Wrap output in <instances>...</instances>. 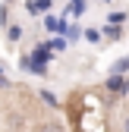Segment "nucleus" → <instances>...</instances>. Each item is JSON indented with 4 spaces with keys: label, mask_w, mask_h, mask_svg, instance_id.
<instances>
[{
    "label": "nucleus",
    "mask_w": 129,
    "mask_h": 132,
    "mask_svg": "<svg viewBox=\"0 0 129 132\" xmlns=\"http://www.w3.org/2000/svg\"><path fill=\"white\" fill-rule=\"evenodd\" d=\"M107 91L110 94H126L129 91V79L126 76H110L107 79Z\"/></svg>",
    "instance_id": "f257e3e1"
},
{
    "label": "nucleus",
    "mask_w": 129,
    "mask_h": 132,
    "mask_svg": "<svg viewBox=\"0 0 129 132\" xmlns=\"http://www.w3.org/2000/svg\"><path fill=\"white\" fill-rule=\"evenodd\" d=\"M126 72H129V57H120L114 63V69H110V76H126Z\"/></svg>",
    "instance_id": "f03ea898"
},
{
    "label": "nucleus",
    "mask_w": 129,
    "mask_h": 132,
    "mask_svg": "<svg viewBox=\"0 0 129 132\" xmlns=\"http://www.w3.org/2000/svg\"><path fill=\"white\" fill-rule=\"evenodd\" d=\"M38 132H66V129H63L60 123H54V120H47V123H41V126H38Z\"/></svg>",
    "instance_id": "7ed1b4c3"
},
{
    "label": "nucleus",
    "mask_w": 129,
    "mask_h": 132,
    "mask_svg": "<svg viewBox=\"0 0 129 132\" xmlns=\"http://www.w3.org/2000/svg\"><path fill=\"white\" fill-rule=\"evenodd\" d=\"M41 10H51V0H31L28 13H41Z\"/></svg>",
    "instance_id": "20e7f679"
},
{
    "label": "nucleus",
    "mask_w": 129,
    "mask_h": 132,
    "mask_svg": "<svg viewBox=\"0 0 129 132\" xmlns=\"http://www.w3.org/2000/svg\"><path fill=\"white\" fill-rule=\"evenodd\" d=\"M104 35H107L110 41H117V38H123V28H120V25H114V22H110V25L104 28Z\"/></svg>",
    "instance_id": "39448f33"
},
{
    "label": "nucleus",
    "mask_w": 129,
    "mask_h": 132,
    "mask_svg": "<svg viewBox=\"0 0 129 132\" xmlns=\"http://www.w3.org/2000/svg\"><path fill=\"white\" fill-rule=\"evenodd\" d=\"M66 13H72V16H82L85 13V0H69V10Z\"/></svg>",
    "instance_id": "423d86ee"
},
{
    "label": "nucleus",
    "mask_w": 129,
    "mask_h": 132,
    "mask_svg": "<svg viewBox=\"0 0 129 132\" xmlns=\"http://www.w3.org/2000/svg\"><path fill=\"white\" fill-rule=\"evenodd\" d=\"M6 35H10V41H19V35H22V28H19V25H10V31H6Z\"/></svg>",
    "instance_id": "0eeeda50"
},
{
    "label": "nucleus",
    "mask_w": 129,
    "mask_h": 132,
    "mask_svg": "<svg viewBox=\"0 0 129 132\" xmlns=\"http://www.w3.org/2000/svg\"><path fill=\"white\" fill-rule=\"evenodd\" d=\"M110 22H114V25H120V22H126V13H110Z\"/></svg>",
    "instance_id": "6e6552de"
},
{
    "label": "nucleus",
    "mask_w": 129,
    "mask_h": 132,
    "mask_svg": "<svg viewBox=\"0 0 129 132\" xmlns=\"http://www.w3.org/2000/svg\"><path fill=\"white\" fill-rule=\"evenodd\" d=\"M98 38H101V35H98V31H94V28H88V31H85V41H91V44H98Z\"/></svg>",
    "instance_id": "1a4fd4ad"
},
{
    "label": "nucleus",
    "mask_w": 129,
    "mask_h": 132,
    "mask_svg": "<svg viewBox=\"0 0 129 132\" xmlns=\"http://www.w3.org/2000/svg\"><path fill=\"white\" fill-rule=\"evenodd\" d=\"M123 132H129V117H126V120H123Z\"/></svg>",
    "instance_id": "9d476101"
},
{
    "label": "nucleus",
    "mask_w": 129,
    "mask_h": 132,
    "mask_svg": "<svg viewBox=\"0 0 129 132\" xmlns=\"http://www.w3.org/2000/svg\"><path fill=\"white\" fill-rule=\"evenodd\" d=\"M104 3H107V0H104Z\"/></svg>",
    "instance_id": "9b49d317"
}]
</instances>
